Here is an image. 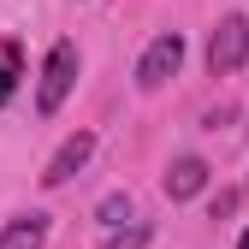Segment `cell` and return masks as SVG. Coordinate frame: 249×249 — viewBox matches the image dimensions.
I'll return each mask as SVG.
<instances>
[{"instance_id": "cell-6", "label": "cell", "mask_w": 249, "mask_h": 249, "mask_svg": "<svg viewBox=\"0 0 249 249\" xmlns=\"http://www.w3.org/2000/svg\"><path fill=\"white\" fill-rule=\"evenodd\" d=\"M48 243V213H18L0 231V249H42Z\"/></svg>"}, {"instance_id": "cell-3", "label": "cell", "mask_w": 249, "mask_h": 249, "mask_svg": "<svg viewBox=\"0 0 249 249\" xmlns=\"http://www.w3.org/2000/svg\"><path fill=\"white\" fill-rule=\"evenodd\" d=\"M178 66H184V36L166 30V36H154L148 53L137 59V89H148V95H154V89H166V83L178 77Z\"/></svg>"}, {"instance_id": "cell-5", "label": "cell", "mask_w": 249, "mask_h": 249, "mask_svg": "<svg viewBox=\"0 0 249 249\" xmlns=\"http://www.w3.org/2000/svg\"><path fill=\"white\" fill-rule=\"evenodd\" d=\"M166 196L172 202H190V196H202L208 190V160H202V154H178V160L166 166Z\"/></svg>"}, {"instance_id": "cell-11", "label": "cell", "mask_w": 249, "mask_h": 249, "mask_svg": "<svg viewBox=\"0 0 249 249\" xmlns=\"http://www.w3.org/2000/svg\"><path fill=\"white\" fill-rule=\"evenodd\" d=\"M237 249H249V231H243V237H237Z\"/></svg>"}, {"instance_id": "cell-2", "label": "cell", "mask_w": 249, "mask_h": 249, "mask_svg": "<svg viewBox=\"0 0 249 249\" xmlns=\"http://www.w3.org/2000/svg\"><path fill=\"white\" fill-rule=\"evenodd\" d=\"M243 59H249V18L226 12V18H220V30L208 36V71H213V77H231Z\"/></svg>"}, {"instance_id": "cell-8", "label": "cell", "mask_w": 249, "mask_h": 249, "mask_svg": "<svg viewBox=\"0 0 249 249\" xmlns=\"http://www.w3.org/2000/svg\"><path fill=\"white\" fill-rule=\"evenodd\" d=\"M148 237H154V231H148L142 220H124V226H113V237H107L101 249H148Z\"/></svg>"}, {"instance_id": "cell-4", "label": "cell", "mask_w": 249, "mask_h": 249, "mask_svg": "<svg viewBox=\"0 0 249 249\" xmlns=\"http://www.w3.org/2000/svg\"><path fill=\"white\" fill-rule=\"evenodd\" d=\"M89 154H95V137H89V131H71L66 142L53 148V160H48L42 184H48V190H59V184H71V178H77V172L89 166Z\"/></svg>"}, {"instance_id": "cell-10", "label": "cell", "mask_w": 249, "mask_h": 249, "mask_svg": "<svg viewBox=\"0 0 249 249\" xmlns=\"http://www.w3.org/2000/svg\"><path fill=\"white\" fill-rule=\"evenodd\" d=\"M231 208H237V190H220V196H213V202H208V213H213V220H226V213H231Z\"/></svg>"}, {"instance_id": "cell-1", "label": "cell", "mask_w": 249, "mask_h": 249, "mask_svg": "<svg viewBox=\"0 0 249 249\" xmlns=\"http://www.w3.org/2000/svg\"><path fill=\"white\" fill-rule=\"evenodd\" d=\"M71 83H77V42H53L48 66H42V89H36V107H42V119H53L59 107H66Z\"/></svg>"}, {"instance_id": "cell-7", "label": "cell", "mask_w": 249, "mask_h": 249, "mask_svg": "<svg viewBox=\"0 0 249 249\" xmlns=\"http://www.w3.org/2000/svg\"><path fill=\"white\" fill-rule=\"evenodd\" d=\"M18 66H24L18 42H0V107H6V95L18 89Z\"/></svg>"}, {"instance_id": "cell-9", "label": "cell", "mask_w": 249, "mask_h": 249, "mask_svg": "<svg viewBox=\"0 0 249 249\" xmlns=\"http://www.w3.org/2000/svg\"><path fill=\"white\" fill-rule=\"evenodd\" d=\"M95 220H101V226H124V220H137V213H131V196H124V190L101 196V208H95Z\"/></svg>"}]
</instances>
